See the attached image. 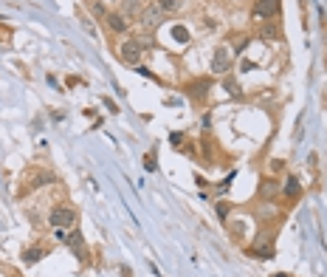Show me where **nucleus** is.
<instances>
[{
  "instance_id": "8",
  "label": "nucleus",
  "mask_w": 327,
  "mask_h": 277,
  "mask_svg": "<svg viewBox=\"0 0 327 277\" xmlns=\"http://www.w3.org/2000/svg\"><path fill=\"white\" fill-rule=\"evenodd\" d=\"M104 17H107V26H110L113 31H124V28H127L122 14H104Z\"/></svg>"
},
{
  "instance_id": "6",
  "label": "nucleus",
  "mask_w": 327,
  "mask_h": 277,
  "mask_svg": "<svg viewBox=\"0 0 327 277\" xmlns=\"http://www.w3.org/2000/svg\"><path fill=\"white\" fill-rule=\"evenodd\" d=\"M68 246L76 252V257H88V246L82 241V232H76V229L71 232V235H68Z\"/></svg>"
},
{
  "instance_id": "13",
  "label": "nucleus",
  "mask_w": 327,
  "mask_h": 277,
  "mask_svg": "<svg viewBox=\"0 0 327 277\" xmlns=\"http://www.w3.org/2000/svg\"><path fill=\"white\" fill-rule=\"evenodd\" d=\"M259 34H262V40H277V37H279V28H277L274 23H268V26H262Z\"/></svg>"
},
{
  "instance_id": "7",
  "label": "nucleus",
  "mask_w": 327,
  "mask_h": 277,
  "mask_svg": "<svg viewBox=\"0 0 327 277\" xmlns=\"http://www.w3.org/2000/svg\"><path fill=\"white\" fill-rule=\"evenodd\" d=\"M209 88H212V82L209 80H198V82H192L189 88H186V93H192V96H203V93H209Z\"/></svg>"
},
{
  "instance_id": "5",
  "label": "nucleus",
  "mask_w": 327,
  "mask_h": 277,
  "mask_svg": "<svg viewBox=\"0 0 327 277\" xmlns=\"http://www.w3.org/2000/svg\"><path fill=\"white\" fill-rule=\"evenodd\" d=\"M161 9H158V6H150V9H144V12H141V26H144V28H155V26H161Z\"/></svg>"
},
{
  "instance_id": "1",
  "label": "nucleus",
  "mask_w": 327,
  "mask_h": 277,
  "mask_svg": "<svg viewBox=\"0 0 327 277\" xmlns=\"http://www.w3.org/2000/svg\"><path fill=\"white\" fill-rule=\"evenodd\" d=\"M228 65H231V54H228V48H226V46L214 48L212 71H214V74H223V71H228Z\"/></svg>"
},
{
  "instance_id": "15",
  "label": "nucleus",
  "mask_w": 327,
  "mask_h": 277,
  "mask_svg": "<svg viewBox=\"0 0 327 277\" xmlns=\"http://www.w3.org/2000/svg\"><path fill=\"white\" fill-rule=\"evenodd\" d=\"M40 257H43V249H28V252L23 254L25 263H34V260H40Z\"/></svg>"
},
{
  "instance_id": "17",
  "label": "nucleus",
  "mask_w": 327,
  "mask_h": 277,
  "mask_svg": "<svg viewBox=\"0 0 327 277\" xmlns=\"http://www.w3.org/2000/svg\"><path fill=\"white\" fill-rule=\"evenodd\" d=\"M172 37H175L178 43H183V40H189V34H186V31L180 28V26H175V28H172Z\"/></svg>"
},
{
  "instance_id": "18",
  "label": "nucleus",
  "mask_w": 327,
  "mask_h": 277,
  "mask_svg": "<svg viewBox=\"0 0 327 277\" xmlns=\"http://www.w3.org/2000/svg\"><path fill=\"white\" fill-rule=\"evenodd\" d=\"M217 212H220V218H226V212H228V204H220V207H217Z\"/></svg>"
},
{
  "instance_id": "12",
  "label": "nucleus",
  "mask_w": 327,
  "mask_h": 277,
  "mask_svg": "<svg viewBox=\"0 0 327 277\" xmlns=\"http://www.w3.org/2000/svg\"><path fill=\"white\" fill-rule=\"evenodd\" d=\"M51 181H54V175H51V173H37L28 187H43V184H51Z\"/></svg>"
},
{
  "instance_id": "2",
  "label": "nucleus",
  "mask_w": 327,
  "mask_h": 277,
  "mask_svg": "<svg viewBox=\"0 0 327 277\" xmlns=\"http://www.w3.org/2000/svg\"><path fill=\"white\" fill-rule=\"evenodd\" d=\"M51 223H54V226H71V223H74V209L56 207L54 212H51Z\"/></svg>"
},
{
  "instance_id": "4",
  "label": "nucleus",
  "mask_w": 327,
  "mask_h": 277,
  "mask_svg": "<svg viewBox=\"0 0 327 277\" xmlns=\"http://www.w3.org/2000/svg\"><path fill=\"white\" fill-rule=\"evenodd\" d=\"M279 12V0H259L254 6V17H274Z\"/></svg>"
},
{
  "instance_id": "11",
  "label": "nucleus",
  "mask_w": 327,
  "mask_h": 277,
  "mask_svg": "<svg viewBox=\"0 0 327 277\" xmlns=\"http://www.w3.org/2000/svg\"><path fill=\"white\" fill-rule=\"evenodd\" d=\"M299 193H302L299 181H296V178H288V181H285V195H288V198H296Z\"/></svg>"
},
{
  "instance_id": "9",
  "label": "nucleus",
  "mask_w": 327,
  "mask_h": 277,
  "mask_svg": "<svg viewBox=\"0 0 327 277\" xmlns=\"http://www.w3.org/2000/svg\"><path fill=\"white\" fill-rule=\"evenodd\" d=\"M183 6V0H158V9L161 12H178Z\"/></svg>"
},
{
  "instance_id": "3",
  "label": "nucleus",
  "mask_w": 327,
  "mask_h": 277,
  "mask_svg": "<svg viewBox=\"0 0 327 277\" xmlns=\"http://www.w3.org/2000/svg\"><path fill=\"white\" fill-rule=\"evenodd\" d=\"M141 40H130V43H124L122 46V57L127 59V62H138L141 59Z\"/></svg>"
},
{
  "instance_id": "16",
  "label": "nucleus",
  "mask_w": 327,
  "mask_h": 277,
  "mask_svg": "<svg viewBox=\"0 0 327 277\" xmlns=\"http://www.w3.org/2000/svg\"><path fill=\"white\" fill-rule=\"evenodd\" d=\"M226 91L231 93V96H237V99H240V96H243V93H240V85H237L234 80H226Z\"/></svg>"
},
{
  "instance_id": "10",
  "label": "nucleus",
  "mask_w": 327,
  "mask_h": 277,
  "mask_svg": "<svg viewBox=\"0 0 327 277\" xmlns=\"http://www.w3.org/2000/svg\"><path fill=\"white\" fill-rule=\"evenodd\" d=\"M277 190H279V184H277L274 178H265V181H262V187H259V193H262L265 198H271L274 193H277Z\"/></svg>"
},
{
  "instance_id": "14",
  "label": "nucleus",
  "mask_w": 327,
  "mask_h": 277,
  "mask_svg": "<svg viewBox=\"0 0 327 277\" xmlns=\"http://www.w3.org/2000/svg\"><path fill=\"white\" fill-rule=\"evenodd\" d=\"M122 12L124 14H141V6H138V0H124V3H122Z\"/></svg>"
}]
</instances>
